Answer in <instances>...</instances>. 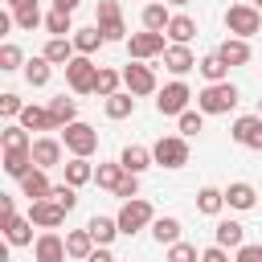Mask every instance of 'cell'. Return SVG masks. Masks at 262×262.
Returning <instances> with one entry per match:
<instances>
[{
  "mask_svg": "<svg viewBox=\"0 0 262 262\" xmlns=\"http://www.w3.org/2000/svg\"><path fill=\"white\" fill-rule=\"evenodd\" d=\"M168 25H172V12H168L160 0L143 4V29H147V33H168Z\"/></svg>",
  "mask_w": 262,
  "mask_h": 262,
  "instance_id": "24",
  "label": "cell"
},
{
  "mask_svg": "<svg viewBox=\"0 0 262 262\" xmlns=\"http://www.w3.org/2000/svg\"><path fill=\"white\" fill-rule=\"evenodd\" d=\"M41 57H45L49 66H61V70H66V66L78 57V49H74V41H70V37H49V41H45V49H41Z\"/></svg>",
  "mask_w": 262,
  "mask_h": 262,
  "instance_id": "15",
  "label": "cell"
},
{
  "mask_svg": "<svg viewBox=\"0 0 262 262\" xmlns=\"http://www.w3.org/2000/svg\"><path fill=\"white\" fill-rule=\"evenodd\" d=\"M156 221V213H151V205L143 201V196H135V201H123V209H119V229L131 237V233H139L143 225H151Z\"/></svg>",
  "mask_w": 262,
  "mask_h": 262,
  "instance_id": "8",
  "label": "cell"
},
{
  "mask_svg": "<svg viewBox=\"0 0 262 262\" xmlns=\"http://www.w3.org/2000/svg\"><path fill=\"white\" fill-rule=\"evenodd\" d=\"M98 33L106 41H127V25H123V8L119 0H98V16H94Z\"/></svg>",
  "mask_w": 262,
  "mask_h": 262,
  "instance_id": "6",
  "label": "cell"
},
{
  "mask_svg": "<svg viewBox=\"0 0 262 262\" xmlns=\"http://www.w3.org/2000/svg\"><path fill=\"white\" fill-rule=\"evenodd\" d=\"M0 70H25V53H20V45H12V41L0 45Z\"/></svg>",
  "mask_w": 262,
  "mask_h": 262,
  "instance_id": "41",
  "label": "cell"
},
{
  "mask_svg": "<svg viewBox=\"0 0 262 262\" xmlns=\"http://www.w3.org/2000/svg\"><path fill=\"white\" fill-rule=\"evenodd\" d=\"M49 78H53V66H49L45 57L25 61V82H29V86H49Z\"/></svg>",
  "mask_w": 262,
  "mask_h": 262,
  "instance_id": "39",
  "label": "cell"
},
{
  "mask_svg": "<svg viewBox=\"0 0 262 262\" xmlns=\"http://www.w3.org/2000/svg\"><path fill=\"white\" fill-rule=\"evenodd\" d=\"M33 258H37V262H66V258H70L66 237H57L53 229H45V233L33 242Z\"/></svg>",
  "mask_w": 262,
  "mask_h": 262,
  "instance_id": "12",
  "label": "cell"
},
{
  "mask_svg": "<svg viewBox=\"0 0 262 262\" xmlns=\"http://www.w3.org/2000/svg\"><path fill=\"white\" fill-rule=\"evenodd\" d=\"M12 20H16V29H25V33H33L37 25H45V16H41V8H37V4H33V8L12 12Z\"/></svg>",
  "mask_w": 262,
  "mask_h": 262,
  "instance_id": "43",
  "label": "cell"
},
{
  "mask_svg": "<svg viewBox=\"0 0 262 262\" xmlns=\"http://www.w3.org/2000/svg\"><path fill=\"white\" fill-rule=\"evenodd\" d=\"M86 262H115V254H111L106 246H94V254H90Z\"/></svg>",
  "mask_w": 262,
  "mask_h": 262,
  "instance_id": "50",
  "label": "cell"
},
{
  "mask_svg": "<svg viewBox=\"0 0 262 262\" xmlns=\"http://www.w3.org/2000/svg\"><path fill=\"white\" fill-rule=\"evenodd\" d=\"M20 111H25V102H20L12 90H8V94H0V115H4V119H20Z\"/></svg>",
  "mask_w": 262,
  "mask_h": 262,
  "instance_id": "46",
  "label": "cell"
},
{
  "mask_svg": "<svg viewBox=\"0 0 262 262\" xmlns=\"http://www.w3.org/2000/svg\"><path fill=\"white\" fill-rule=\"evenodd\" d=\"M225 29H229V37L250 41L254 33H262V12L254 4H229L225 8Z\"/></svg>",
  "mask_w": 262,
  "mask_h": 262,
  "instance_id": "2",
  "label": "cell"
},
{
  "mask_svg": "<svg viewBox=\"0 0 262 262\" xmlns=\"http://www.w3.org/2000/svg\"><path fill=\"white\" fill-rule=\"evenodd\" d=\"M237 98H242V90L233 82H213V86H205L196 94V111L201 115H229L237 106Z\"/></svg>",
  "mask_w": 262,
  "mask_h": 262,
  "instance_id": "1",
  "label": "cell"
},
{
  "mask_svg": "<svg viewBox=\"0 0 262 262\" xmlns=\"http://www.w3.org/2000/svg\"><path fill=\"white\" fill-rule=\"evenodd\" d=\"M258 115H262V98H258Z\"/></svg>",
  "mask_w": 262,
  "mask_h": 262,
  "instance_id": "55",
  "label": "cell"
},
{
  "mask_svg": "<svg viewBox=\"0 0 262 262\" xmlns=\"http://www.w3.org/2000/svg\"><path fill=\"white\" fill-rule=\"evenodd\" d=\"M213 237H217L221 250H242V246H246V225H237V221H217Z\"/></svg>",
  "mask_w": 262,
  "mask_h": 262,
  "instance_id": "23",
  "label": "cell"
},
{
  "mask_svg": "<svg viewBox=\"0 0 262 262\" xmlns=\"http://www.w3.org/2000/svg\"><path fill=\"white\" fill-rule=\"evenodd\" d=\"M201 131H205V115H201V111H184V115H180V135L192 139V135H201Z\"/></svg>",
  "mask_w": 262,
  "mask_h": 262,
  "instance_id": "44",
  "label": "cell"
},
{
  "mask_svg": "<svg viewBox=\"0 0 262 262\" xmlns=\"http://www.w3.org/2000/svg\"><path fill=\"white\" fill-rule=\"evenodd\" d=\"M123 86H127L135 98L156 94V70L143 66V61H127V66H123Z\"/></svg>",
  "mask_w": 262,
  "mask_h": 262,
  "instance_id": "9",
  "label": "cell"
},
{
  "mask_svg": "<svg viewBox=\"0 0 262 262\" xmlns=\"http://www.w3.org/2000/svg\"><path fill=\"white\" fill-rule=\"evenodd\" d=\"M61 168H66V184H74V188H82V184L94 180V168H90V160H82V156H74V160L61 164Z\"/></svg>",
  "mask_w": 262,
  "mask_h": 262,
  "instance_id": "36",
  "label": "cell"
},
{
  "mask_svg": "<svg viewBox=\"0 0 262 262\" xmlns=\"http://www.w3.org/2000/svg\"><path fill=\"white\" fill-rule=\"evenodd\" d=\"M4 4H8V12H20V8H33L37 0H4Z\"/></svg>",
  "mask_w": 262,
  "mask_h": 262,
  "instance_id": "52",
  "label": "cell"
},
{
  "mask_svg": "<svg viewBox=\"0 0 262 262\" xmlns=\"http://www.w3.org/2000/svg\"><path fill=\"white\" fill-rule=\"evenodd\" d=\"M168 4H176V8H184V4H192V0H168Z\"/></svg>",
  "mask_w": 262,
  "mask_h": 262,
  "instance_id": "53",
  "label": "cell"
},
{
  "mask_svg": "<svg viewBox=\"0 0 262 262\" xmlns=\"http://www.w3.org/2000/svg\"><path fill=\"white\" fill-rule=\"evenodd\" d=\"M66 82H70V90L74 94H94V82H98V66L90 61V57H74L70 66H66Z\"/></svg>",
  "mask_w": 262,
  "mask_h": 262,
  "instance_id": "7",
  "label": "cell"
},
{
  "mask_svg": "<svg viewBox=\"0 0 262 262\" xmlns=\"http://www.w3.org/2000/svg\"><path fill=\"white\" fill-rule=\"evenodd\" d=\"M45 29H49L53 37H74V16H70V12H57V8H53V12L45 16Z\"/></svg>",
  "mask_w": 262,
  "mask_h": 262,
  "instance_id": "40",
  "label": "cell"
},
{
  "mask_svg": "<svg viewBox=\"0 0 262 262\" xmlns=\"http://www.w3.org/2000/svg\"><path fill=\"white\" fill-rule=\"evenodd\" d=\"M168 262H201V254H196V246L176 242V246H168Z\"/></svg>",
  "mask_w": 262,
  "mask_h": 262,
  "instance_id": "45",
  "label": "cell"
},
{
  "mask_svg": "<svg viewBox=\"0 0 262 262\" xmlns=\"http://www.w3.org/2000/svg\"><path fill=\"white\" fill-rule=\"evenodd\" d=\"M119 164L131 172V176H139L143 168H151L156 160H151V147H143V143H127L123 151H119Z\"/></svg>",
  "mask_w": 262,
  "mask_h": 262,
  "instance_id": "17",
  "label": "cell"
},
{
  "mask_svg": "<svg viewBox=\"0 0 262 262\" xmlns=\"http://www.w3.org/2000/svg\"><path fill=\"white\" fill-rule=\"evenodd\" d=\"M229 135H233V143H242V147H250V151H262V115H242V119H233Z\"/></svg>",
  "mask_w": 262,
  "mask_h": 262,
  "instance_id": "11",
  "label": "cell"
},
{
  "mask_svg": "<svg viewBox=\"0 0 262 262\" xmlns=\"http://www.w3.org/2000/svg\"><path fill=\"white\" fill-rule=\"evenodd\" d=\"M164 70H168V74H176V78H184L188 70H196L192 49H188V45H168V49H164Z\"/></svg>",
  "mask_w": 262,
  "mask_h": 262,
  "instance_id": "16",
  "label": "cell"
},
{
  "mask_svg": "<svg viewBox=\"0 0 262 262\" xmlns=\"http://www.w3.org/2000/svg\"><path fill=\"white\" fill-rule=\"evenodd\" d=\"M225 205H229V209H237V213H250V209L258 205V192H254V184H246V180H233V184L225 188Z\"/></svg>",
  "mask_w": 262,
  "mask_h": 262,
  "instance_id": "18",
  "label": "cell"
},
{
  "mask_svg": "<svg viewBox=\"0 0 262 262\" xmlns=\"http://www.w3.org/2000/svg\"><path fill=\"white\" fill-rule=\"evenodd\" d=\"M49 201H57L66 213H74V209H78V188H74V184H53Z\"/></svg>",
  "mask_w": 262,
  "mask_h": 262,
  "instance_id": "42",
  "label": "cell"
},
{
  "mask_svg": "<svg viewBox=\"0 0 262 262\" xmlns=\"http://www.w3.org/2000/svg\"><path fill=\"white\" fill-rule=\"evenodd\" d=\"M115 196H119V201H135V196H139V176H131V172H127V176H123V184L115 188Z\"/></svg>",
  "mask_w": 262,
  "mask_h": 262,
  "instance_id": "47",
  "label": "cell"
},
{
  "mask_svg": "<svg viewBox=\"0 0 262 262\" xmlns=\"http://www.w3.org/2000/svg\"><path fill=\"white\" fill-rule=\"evenodd\" d=\"M188 98H192V90H188V86L176 78V82H168V86L160 90V98H156V111H160V115H176V119H180V115L188 111Z\"/></svg>",
  "mask_w": 262,
  "mask_h": 262,
  "instance_id": "10",
  "label": "cell"
},
{
  "mask_svg": "<svg viewBox=\"0 0 262 262\" xmlns=\"http://www.w3.org/2000/svg\"><path fill=\"white\" fill-rule=\"evenodd\" d=\"M119 82H123V70H106V66H98V82H94V94L106 102L111 94H119Z\"/></svg>",
  "mask_w": 262,
  "mask_h": 262,
  "instance_id": "38",
  "label": "cell"
},
{
  "mask_svg": "<svg viewBox=\"0 0 262 262\" xmlns=\"http://www.w3.org/2000/svg\"><path fill=\"white\" fill-rule=\"evenodd\" d=\"M201 262H229V254L221 246H209V250H201Z\"/></svg>",
  "mask_w": 262,
  "mask_h": 262,
  "instance_id": "49",
  "label": "cell"
},
{
  "mask_svg": "<svg viewBox=\"0 0 262 262\" xmlns=\"http://www.w3.org/2000/svg\"><path fill=\"white\" fill-rule=\"evenodd\" d=\"M102 111H106V119H127V115H135V94L131 90H119V94H111L102 102Z\"/></svg>",
  "mask_w": 262,
  "mask_h": 262,
  "instance_id": "30",
  "label": "cell"
},
{
  "mask_svg": "<svg viewBox=\"0 0 262 262\" xmlns=\"http://www.w3.org/2000/svg\"><path fill=\"white\" fill-rule=\"evenodd\" d=\"M168 37H172V45H188V41L196 37V20L184 16V12H176L172 25H168Z\"/></svg>",
  "mask_w": 262,
  "mask_h": 262,
  "instance_id": "34",
  "label": "cell"
},
{
  "mask_svg": "<svg viewBox=\"0 0 262 262\" xmlns=\"http://www.w3.org/2000/svg\"><path fill=\"white\" fill-rule=\"evenodd\" d=\"M33 168H37V164H33V151H4V172H8L12 180H25Z\"/></svg>",
  "mask_w": 262,
  "mask_h": 262,
  "instance_id": "31",
  "label": "cell"
},
{
  "mask_svg": "<svg viewBox=\"0 0 262 262\" xmlns=\"http://www.w3.org/2000/svg\"><path fill=\"white\" fill-rule=\"evenodd\" d=\"M29 221H33L37 229H57V225L66 221V209H61L57 201H33V205H29Z\"/></svg>",
  "mask_w": 262,
  "mask_h": 262,
  "instance_id": "14",
  "label": "cell"
},
{
  "mask_svg": "<svg viewBox=\"0 0 262 262\" xmlns=\"http://www.w3.org/2000/svg\"><path fill=\"white\" fill-rule=\"evenodd\" d=\"M78 4H82V0H53V8H57V12H70V16H74Z\"/></svg>",
  "mask_w": 262,
  "mask_h": 262,
  "instance_id": "51",
  "label": "cell"
},
{
  "mask_svg": "<svg viewBox=\"0 0 262 262\" xmlns=\"http://www.w3.org/2000/svg\"><path fill=\"white\" fill-rule=\"evenodd\" d=\"M233 262H262V246H258V242H246V246L233 254Z\"/></svg>",
  "mask_w": 262,
  "mask_h": 262,
  "instance_id": "48",
  "label": "cell"
},
{
  "mask_svg": "<svg viewBox=\"0 0 262 262\" xmlns=\"http://www.w3.org/2000/svg\"><path fill=\"white\" fill-rule=\"evenodd\" d=\"M151 237H156L160 246H176V242H180V221H176V217H156V221H151Z\"/></svg>",
  "mask_w": 262,
  "mask_h": 262,
  "instance_id": "37",
  "label": "cell"
},
{
  "mask_svg": "<svg viewBox=\"0 0 262 262\" xmlns=\"http://www.w3.org/2000/svg\"><path fill=\"white\" fill-rule=\"evenodd\" d=\"M86 229H90L94 246H111V242H115V237L123 233V229H119V217H98V213H94V217L86 221Z\"/></svg>",
  "mask_w": 262,
  "mask_h": 262,
  "instance_id": "21",
  "label": "cell"
},
{
  "mask_svg": "<svg viewBox=\"0 0 262 262\" xmlns=\"http://www.w3.org/2000/svg\"><path fill=\"white\" fill-rule=\"evenodd\" d=\"M217 57L233 70V66H246L250 61V41H242V37H225L221 45H217Z\"/></svg>",
  "mask_w": 262,
  "mask_h": 262,
  "instance_id": "19",
  "label": "cell"
},
{
  "mask_svg": "<svg viewBox=\"0 0 262 262\" xmlns=\"http://www.w3.org/2000/svg\"><path fill=\"white\" fill-rule=\"evenodd\" d=\"M196 70H201V78L213 86V82H229V66L217 57V53H209V57H201L196 61Z\"/></svg>",
  "mask_w": 262,
  "mask_h": 262,
  "instance_id": "35",
  "label": "cell"
},
{
  "mask_svg": "<svg viewBox=\"0 0 262 262\" xmlns=\"http://www.w3.org/2000/svg\"><path fill=\"white\" fill-rule=\"evenodd\" d=\"M225 209V188H213V184H205L201 192H196V213H205V217H217Z\"/></svg>",
  "mask_w": 262,
  "mask_h": 262,
  "instance_id": "27",
  "label": "cell"
},
{
  "mask_svg": "<svg viewBox=\"0 0 262 262\" xmlns=\"http://www.w3.org/2000/svg\"><path fill=\"white\" fill-rule=\"evenodd\" d=\"M151 160H156L160 168H184V164H188V139H184V135H164V139H156Z\"/></svg>",
  "mask_w": 262,
  "mask_h": 262,
  "instance_id": "4",
  "label": "cell"
},
{
  "mask_svg": "<svg viewBox=\"0 0 262 262\" xmlns=\"http://www.w3.org/2000/svg\"><path fill=\"white\" fill-rule=\"evenodd\" d=\"M61 143H66V151L70 156H82V160H90L94 151H98V131L90 127V123H70V127H61Z\"/></svg>",
  "mask_w": 262,
  "mask_h": 262,
  "instance_id": "3",
  "label": "cell"
},
{
  "mask_svg": "<svg viewBox=\"0 0 262 262\" xmlns=\"http://www.w3.org/2000/svg\"><path fill=\"white\" fill-rule=\"evenodd\" d=\"M49 115H53V123H57V131H61V127L78 123V102L66 98V94H57V98H49Z\"/></svg>",
  "mask_w": 262,
  "mask_h": 262,
  "instance_id": "25",
  "label": "cell"
},
{
  "mask_svg": "<svg viewBox=\"0 0 262 262\" xmlns=\"http://www.w3.org/2000/svg\"><path fill=\"white\" fill-rule=\"evenodd\" d=\"M61 147H66L61 139H53V135H37V139H33V164L45 168V172L57 168V164H61Z\"/></svg>",
  "mask_w": 262,
  "mask_h": 262,
  "instance_id": "13",
  "label": "cell"
},
{
  "mask_svg": "<svg viewBox=\"0 0 262 262\" xmlns=\"http://www.w3.org/2000/svg\"><path fill=\"white\" fill-rule=\"evenodd\" d=\"M168 33H131L127 37V53H131V61H151V57H164V49H168V41H164Z\"/></svg>",
  "mask_w": 262,
  "mask_h": 262,
  "instance_id": "5",
  "label": "cell"
},
{
  "mask_svg": "<svg viewBox=\"0 0 262 262\" xmlns=\"http://www.w3.org/2000/svg\"><path fill=\"white\" fill-rule=\"evenodd\" d=\"M123 176H127V168H123L119 160H115V164H98V168H94V184H98V188H106V192H115V188L123 184Z\"/></svg>",
  "mask_w": 262,
  "mask_h": 262,
  "instance_id": "32",
  "label": "cell"
},
{
  "mask_svg": "<svg viewBox=\"0 0 262 262\" xmlns=\"http://www.w3.org/2000/svg\"><path fill=\"white\" fill-rule=\"evenodd\" d=\"M70 41H74V49H78L82 57H90V53H94L106 37L98 33V25H86V29H74V37H70Z\"/></svg>",
  "mask_w": 262,
  "mask_h": 262,
  "instance_id": "29",
  "label": "cell"
},
{
  "mask_svg": "<svg viewBox=\"0 0 262 262\" xmlns=\"http://www.w3.org/2000/svg\"><path fill=\"white\" fill-rule=\"evenodd\" d=\"M66 250H70V258L86 262V258L94 254V237H90V229H70V233H66Z\"/></svg>",
  "mask_w": 262,
  "mask_h": 262,
  "instance_id": "28",
  "label": "cell"
},
{
  "mask_svg": "<svg viewBox=\"0 0 262 262\" xmlns=\"http://www.w3.org/2000/svg\"><path fill=\"white\" fill-rule=\"evenodd\" d=\"M33 221L29 217H12L8 225H4V237H8V246H33Z\"/></svg>",
  "mask_w": 262,
  "mask_h": 262,
  "instance_id": "33",
  "label": "cell"
},
{
  "mask_svg": "<svg viewBox=\"0 0 262 262\" xmlns=\"http://www.w3.org/2000/svg\"><path fill=\"white\" fill-rule=\"evenodd\" d=\"M20 127H25V131H57V123H53L49 106H33V102L20 111Z\"/></svg>",
  "mask_w": 262,
  "mask_h": 262,
  "instance_id": "22",
  "label": "cell"
},
{
  "mask_svg": "<svg viewBox=\"0 0 262 262\" xmlns=\"http://www.w3.org/2000/svg\"><path fill=\"white\" fill-rule=\"evenodd\" d=\"M20 192L29 196V205L33 201H49V192H53V184H49V176H45V168H33L25 180H20Z\"/></svg>",
  "mask_w": 262,
  "mask_h": 262,
  "instance_id": "20",
  "label": "cell"
},
{
  "mask_svg": "<svg viewBox=\"0 0 262 262\" xmlns=\"http://www.w3.org/2000/svg\"><path fill=\"white\" fill-rule=\"evenodd\" d=\"M250 4H254V8H258V12H262V0H250Z\"/></svg>",
  "mask_w": 262,
  "mask_h": 262,
  "instance_id": "54",
  "label": "cell"
},
{
  "mask_svg": "<svg viewBox=\"0 0 262 262\" xmlns=\"http://www.w3.org/2000/svg\"><path fill=\"white\" fill-rule=\"evenodd\" d=\"M0 147H4V151H33V139H29V131H25L20 123H8V127L0 131Z\"/></svg>",
  "mask_w": 262,
  "mask_h": 262,
  "instance_id": "26",
  "label": "cell"
}]
</instances>
